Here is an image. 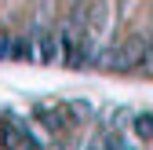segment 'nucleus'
<instances>
[{"label":"nucleus","instance_id":"2","mask_svg":"<svg viewBox=\"0 0 153 150\" xmlns=\"http://www.w3.org/2000/svg\"><path fill=\"white\" fill-rule=\"evenodd\" d=\"M33 117L40 121L51 136H66L73 128V117H69V106L66 103H36L33 106Z\"/></svg>","mask_w":153,"mask_h":150},{"label":"nucleus","instance_id":"6","mask_svg":"<svg viewBox=\"0 0 153 150\" xmlns=\"http://www.w3.org/2000/svg\"><path fill=\"white\" fill-rule=\"evenodd\" d=\"M80 150H109V136H106V132H99V136H91V139H88V143H84Z\"/></svg>","mask_w":153,"mask_h":150},{"label":"nucleus","instance_id":"5","mask_svg":"<svg viewBox=\"0 0 153 150\" xmlns=\"http://www.w3.org/2000/svg\"><path fill=\"white\" fill-rule=\"evenodd\" d=\"M11 40H15V33L11 29H0V62L11 59Z\"/></svg>","mask_w":153,"mask_h":150},{"label":"nucleus","instance_id":"1","mask_svg":"<svg viewBox=\"0 0 153 150\" xmlns=\"http://www.w3.org/2000/svg\"><path fill=\"white\" fill-rule=\"evenodd\" d=\"M59 62L69 66V70H84V66H88V40H84V29L73 26V22H62V29H59Z\"/></svg>","mask_w":153,"mask_h":150},{"label":"nucleus","instance_id":"4","mask_svg":"<svg viewBox=\"0 0 153 150\" xmlns=\"http://www.w3.org/2000/svg\"><path fill=\"white\" fill-rule=\"evenodd\" d=\"M131 128H135L139 139H149L153 136V114H135L131 117Z\"/></svg>","mask_w":153,"mask_h":150},{"label":"nucleus","instance_id":"7","mask_svg":"<svg viewBox=\"0 0 153 150\" xmlns=\"http://www.w3.org/2000/svg\"><path fill=\"white\" fill-rule=\"evenodd\" d=\"M149 33H153V26H149Z\"/></svg>","mask_w":153,"mask_h":150},{"label":"nucleus","instance_id":"3","mask_svg":"<svg viewBox=\"0 0 153 150\" xmlns=\"http://www.w3.org/2000/svg\"><path fill=\"white\" fill-rule=\"evenodd\" d=\"M66 106H69V117H73V124H84V121L95 114V110H91V103H84V99H69Z\"/></svg>","mask_w":153,"mask_h":150}]
</instances>
